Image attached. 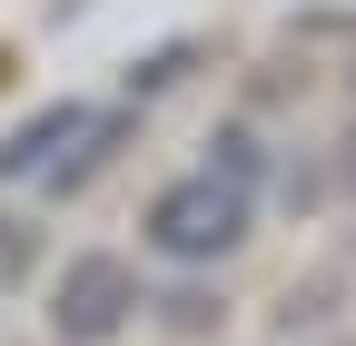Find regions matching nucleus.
Returning a JSON list of instances; mask_svg holds the SVG:
<instances>
[{"instance_id": "6", "label": "nucleus", "mask_w": 356, "mask_h": 346, "mask_svg": "<svg viewBox=\"0 0 356 346\" xmlns=\"http://www.w3.org/2000/svg\"><path fill=\"white\" fill-rule=\"evenodd\" d=\"M337 179H346V188H356V129H346V149H337Z\"/></svg>"}, {"instance_id": "1", "label": "nucleus", "mask_w": 356, "mask_h": 346, "mask_svg": "<svg viewBox=\"0 0 356 346\" xmlns=\"http://www.w3.org/2000/svg\"><path fill=\"white\" fill-rule=\"evenodd\" d=\"M257 228V198L228 188V179H208V168H188V179H168L149 198V218H139V247L159 257V267H218V257H238Z\"/></svg>"}, {"instance_id": "4", "label": "nucleus", "mask_w": 356, "mask_h": 346, "mask_svg": "<svg viewBox=\"0 0 356 346\" xmlns=\"http://www.w3.org/2000/svg\"><path fill=\"white\" fill-rule=\"evenodd\" d=\"M198 168H208V179H228V188H248V198H257V188H267V139H257L248 119H228V129H208V158H198Z\"/></svg>"}, {"instance_id": "2", "label": "nucleus", "mask_w": 356, "mask_h": 346, "mask_svg": "<svg viewBox=\"0 0 356 346\" xmlns=\"http://www.w3.org/2000/svg\"><path fill=\"white\" fill-rule=\"evenodd\" d=\"M139 307H149L139 267L109 257V247H79L60 267V287H50V346H119Z\"/></svg>"}, {"instance_id": "5", "label": "nucleus", "mask_w": 356, "mask_h": 346, "mask_svg": "<svg viewBox=\"0 0 356 346\" xmlns=\"http://www.w3.org/2000/svg\"><path fill=\"white\" fill-rule=\"evenodd\" d=\"M178 69H188V40H168V50H149L139 69H129V90H168Z\"/></svg>"}, {"instance_id": "3", "label": "nucleus", "mask_w": 356, "mask_h": 346, "mask_svg": "<svg viewBox=\"0 0 356 346\" xmlns=\"http://www.w3.org/2000/svg\"><path fill=\"white\" fill-rule=\"evenodd\" d=\"M89 99H50V109H30L10 139H0V188H50L60 168H70V149L89 139Z\"/></svg>"}]
</instances>
